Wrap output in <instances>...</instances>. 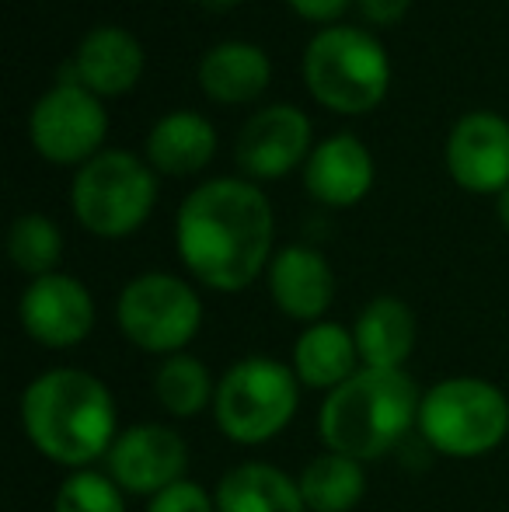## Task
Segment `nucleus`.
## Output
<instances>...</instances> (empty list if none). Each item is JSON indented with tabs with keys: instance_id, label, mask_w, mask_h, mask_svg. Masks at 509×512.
I'll list each match as a JSON object with an SVG mask.
<instances>
[{
	"instance_id": "13",
	"label": "nucleus",
	"mask_w": 509,
	"mask_h": 512,
	"mask_svg": "<svg viewBox=\"0 0 509 512\" xmlns=\"http://www.w3.org/2000/svg\"><path fill=\"white\" fill-rule=\"evenodd\" d=\"M447 175L457 189L492 196L509 189V122L496 112H468L447 136Z\"/></svg>"
},
{
	"instance_id": "30",
	"label": "nucleus",
	"mask_w": 509,
	"mask_h": 512,
	"mask_svg": "<svg viewBox=\"0 0 509 512\" xmlns=\"http://www.w3.org/2000/svg\"><path fill=\"white\" fill-rule=\"evenodd\" d=\"M496 216H499V223H503V227L509 230V189H503L496 196Z\"/></svg>"
},
{
	"instance_id": "16",
	"label": "nucleus",
	"mask_w": 509,
	"mask_h": 512,
	"mask_svg": "<svg viewBox=\"0 0 509 512\" xmlns=\"http://www.w3.org/2000/svg\"><path fill=\"white\" fill-rule=\"evenodd\" d=\"M374 154L353 133H335L311 150L304 164V189L314 203L328 209H349L374 189Z\"/></svg>"
},
{
	"instance_id": "21",
	"label": "nucleus",
	"mask_w": 509,
	"mask_h": 512,
	"mask_svg": "<svg viewBox=\"0 0 509 512\" xmlns=\"http://www.w3.org/2000/svg\"><path fill=\"white\" fill-rule=\"evenodd\" d=\"M213 154H217V129L206 115L189 108L161 115L147 133V164L157 175H199L210 168Z\"/></svg>"
},
{
	"instance_id": "29",
	"label": "nucleus",
	"mask_w": 509,
	"mask_h": 512,
	"mask_svg": "<svg viewBox=\"0 0 509 512\" xmlns=\"http://www.w3.org/2000/svg\"><path fill=\"white\" fill-rule=\"evenodd\" d=\"M199 4H203L206 11H213V14H227V11H234L241 0H199Z\"/></svg>"
},
{
	"instance_id": "5",
	"label": "nucleus",
	"mask_w": 509,
	"mask_h": 512,
	"mask_svg": "<svg viewBox=\"0 0 509 512\" xmlns=\"http://www.w3.org/2000/svg\"><path fill=\"white\" fill-rule=\"evenodd\" d=\"M300 380L276 356H241L217 377L213 425L234 446H265L290 429L300 411Z\"/></svg>"
},
{
	"instance_id": "8",
	"label": "nucleus",
	"mask_w": 509,
	"mask_h": 512,
	"mask_svg": "<svg viewBox=\"0 0 509 512\" xmlns=\"http://www.w3.org/2000/svg\"><path fill=\"white\" fill-rule=\"evenodd\" d=\"M203 297L192 279L150 269L133 276L116 297V324L133 349L168 359L189 352L203 331Z\"/></svg>"
},
{
	"instance_id": "26",
	"label": "nucleus",
	"mask_w": 509,
	"mask_h": 512,
	"mask_svg": "<svg viewBox=\"0 0 509 512\" xmlns=\"http://www.w3.org/2000/svg\"><path fill=\"white\" fill-rule=\"evenodd\" d=\"M143 512H217V502H213V488H203L199 481L185 478L178 485L164 488L154 499H147Z\"/></svg>"
},
{
	"instance_id": "20",
	"label": "nucleus",
	"mask_w": 509,
	"mask_h": 512,
	"mask_svg": "<svg viewBox=\"0 0 509 512\" xmlns=\"http://www.w3.org/2000/svg\"><path fill=\"white\" fill-rule=\"evenodd\" d=\"M217 512H307L297 474L269 460H241L213 485Z\"/></svg>"
},
{
	"instance_id": "3",
	"label": "nucleus",
	"mask_w": 509,
	"mask_h": 512,
	"mask_svg": "<svg viewBox=\"0 0 509 512\" xmlns=\"http://www.w3.org/2000/svg\"><path fill=\"white\" fill-rule=\"evenodd\" d=\"M422 391L408 370H367L321 398L318 436L325 450L346 453L360 464L401 450L419 425Z\"/></svg>"
},
{
	"instance_id": "19",
	"label": "nucleus",
	"mask_w": 509,
	"mask_h": 512,
	"mask_svg": "<svg viewBox=\"0 0 509 512\" xmlns=\"http://www.w3.org/2000/svg\"><path fill=\"white\" fill-rule=\"evenodd\" d=\"M290 366L297 373L300 387L332 394L335 387H342L346 380H353L363 370L353 328H346L339 321H328V317L318 324H307L297 335V342H293Z\"/></svg>"
},
{
	"instance_id": "2",
	"label": "nucleus",
	"mask_w": 509,
	"mask_h": 512,
	"mask_svg": "<svg viewBox=\"0 0 509 512\" xmlns=\"http://www.w3.org/2000/svg\"><path fill=\"white\" fill-rule=\"evenodd\" d=\"M18 422L32 450L63 471L105 460L123 429L112 387L81 366H53L28 380L18 398Z\"/></svg>"
},
{
	"instance_id": "11",
	"label": "nucleus",
	"mask_w": 509,
	"mask_h": 512,
	"mask_svg": "<svg viewBox=\"0 0 509 512\" xmlns=\"http://www.w3.org/2000/svg\"><path fill=\"white\" fill-rule=\"evenodd\" d=\"M98 321L91 290L70 272L28 279L18 297V324L35 345L49 352H67L88 342Z\"/></svg>"
},
{
	"instance_id": "23",
	"label": "nucleus",
	"mask_w": 509,
	"mask_h": 512,
	"mask_svg": "<svg viewBox=\"0 0 509 512\" xmlns=\"http://www.w3.org/2000/svg\"><path fill=\"white\" fill-rule=\"evenodd\" d=\"M150 391H154L157 408L168 418H196L213 408L217 377L199 356L178 352V356L157 363L154 377H150Z\"/></svg>"
},
{
	"instance_id": "17",
	"label": "nucleus",
	"mask_w": 509,
	"mask_h": 512,
	"mask_svg": "<svg viewBox=\"0 0 509 512\" xmlns=\"http://www.w3.org/2000/svg\"><path fill=\"white\" fill-rule=\"evenodd\" d=\"M196 81L203 95L217 105H248L262 98L272 81V60L262 46L245 39H227L199 56Z\"/></svg>"
},
{
	"instance_id": "18",
	"label": "nucleus",
	"mask_w": 509,
	"mask_h": 512,
	"mask_svg": "<svg viewBox=\"0 0 509 512\" xmlns=\"http://www.w3.org/2000/svg\"><path fill=\"white\" fill-rule=\"evenodd\" d=\"M353 338L367 370H405L419 345V317L401 297L381 293L356 314Z\"/></svg>"
},
{
	"instance_id": "12",
	"label": "nucleus",
	"mask_w": 509,
	"mask_h": 512,
	"mask_svg": "<svg viewBox=\"0 0 509 512\" xmlns=\"http://www.w3.org/2000/svg\"><path fill=\"white\" fill-rule=\"evenodd\" d=\"M311 119L297 105H265L238 133V168L248 175V182H276L290 175L293 168L307 164L311 157Z\"/></svg>"
},
{
	"instance_id": "24",
	"label": "nucleus",
	"mask_w": 509,
	"mask_h": 512,
	"mask_svg": "<svg viewBox=\"0 0 509 512\" xmlns=\"http://www.w3.org/2000/svg\"><path fill=\"white\" fill-rule=\"evenodd\" d=\"M7 258L28 279L60 272L63 230L46 213H21L7 230Z\"/></svg>"
},
{
	"instance_id": "1",
	"label": "nucleus",
	"mask_w": 509,
	"mask_h": 512,
	"mask_svg": "<svg viewBox=\"0 0 509 512\" xmlns=\"http://www.w3.org/2000/svg\"><path fill=\"white\" fill-rule=\"evenodd\" d=\"M175 248L192 283L241 293L265 276L276 255L272 203L248 178H210L175 213Z\"/></svg>"
},
{
	"instance_id": "7",
	"label": "nucleus",
	"mask_w": 509,
	"mask_h": 512,
	"mask_svg": "<svg viewBox=\"0 0 509 512\" xmlns=\"http://www.w3.org/2000/svg\"><path fill=\"white\" fill-rule=\"evenodd\" d=\"M157 206V171L133 150H102L74 171V220L102 241H123L150 220Z\"/></svg>"
},
{
	"instance_id": "6",
	"label": "nucleus",
	"mask_w": 509,
	"mask_h": 512,
	"mask_svg": "<svg viewBox=\"0 0 509 512\" xmlns=\"http://www.w3.org/2000/svg\"><path fill=\"white\" fill-rule=\"evenodd\" d=\"M307 95L335 115H367L391 88L384 46L356 25H328L307 42L300 60Z\"/></svg>"
},
{
	"instance_id": "4",
	"label": "nucleus",
	"mask_w": 509,
	"mask_h": 512,
	"mask_svg": "<svg viewBox=\"0 0 509 512\" xmlns=\"http://www.w3.org/2000/svg\"><path fill=\"white\" fill-rule=\"evenodd\" d=\"M415 436L447 460H478L496 453L509 436V398L499 384L471 373L443 377L422 391Z\"/></svg>"
},
{
	"instance_id": "22",
	"label": "nucleus",
	"mask_w": 509,
	"mask_h": 512,
	"mask_svg": "<svg viewBox=\"0 0 509 512\" xmlns=\"http://www.w3.org/2000/svg\"><path fill=\"white\" fill-rule=\"evenodd\" d=\"M307 512H353L367 495V464L346 453L321 450L297 474Z\"/></svg>"
},
{
	"instance_id": "14",
	"label": "nucleus",
	"mask_w": 509,
	"mask_h": 512,
	"mask_svg": "<svg viewBox=\"0 0 509 512\" xmlns=\"http://www.w3.org/2000/svg\"><path fill=\"white\" fill-rule=\"evenodd\" d=\"M265 290L279 314L307 328L325 321L335 304V269L311 244H286L265 269Z\"/></svg>"
},
{
	"instance_id": "15",
	"label": "nucleus",
	"mask_w": 509,
	"mask_h": 512,
	"mask_svg": "<svg viewBox=\"0 0 509 512\" xmlns=\"http://www.w3.org/2000/svg\"><path fill=\"white\" fill-rule=\"evenodd\" d=\"M143 67L147 56L133 32L119 25H98L77 42L74 60L56 84H81L98 98H119L140 84Z\"/></svg>"
},
{
	"instance_id": "9",
	"label": "nucleus",
	"mask_w": 509,
	"mask_h": 512,
	"mask_svg": "<svg viewBox=\"0 0 509 512\" xmlns=\"http://www.w3.org/2000/svg\"><path fill=\"white\" fill-rule=\"evenodd\" d=\"M109 112L102 98L81 84H53L28 115V140L35 154L60 168H81L102 154Z\"/></svg>"
},
{
	"instance_id": "27",
	"label": "nucleus",
	"mask_w": 509,
	"mask_h": 512,
	"mask_svg": "<svg viewBox=\"0 0 509 512\" xmlns=\"http://www.w3.org/2000/svg\"><path fill=\"white\" fill-rule=\"evenodd\" d=\"M363 21L374 28H394L398 21H405V14L412 11V0H356Z\"/></svg>"
},
{
	"instance_id": "25",
	"label": "nucleus",
	"mask_w": 509,
	"mask_h": 512,
	"mask_svg": "<svg viewBox=\"0 0 509 512\" xmlns=\"http://www.w3.org/2000/svg\"><path fill=\"white\" fill-rule=\"evenodd\" d=\"M53 512H129L126 492L112 481L109 471L84 467L67 471L53 495Z\"/></svg>"
},
{
	"instance_id": "28",
	"label": "nucleus",
	"mask_w": 509,
	"mask_h": 512,
	"mask_svg": "<svg viewBox=\"0 0 509 512\" xmlns=\"http://www.w3.org/2000/svg\"><path fill=\"white\" fill-rule=\"evenodd\" d=\"M286 4L304 21H314V25L328 28V25H335V21L349 11V4H356V0H286Z\"/></svg>"
},
{
	"instance_id": "10",
	"label": "nucleus",
	"mask_w": 509,
	"mask_h": 512,
	"mask_svg": "<svg viewBox=\"0 0 509 512\" xmlns=\"http://www.w3.org/2000/svg\"><path fill=\"white\" fill-rule=\"evenodd\" d=\"M189 443L168 422L123 425L102 460L119 488L136 499H154L164 488L189 478Z\"/></svg>"
}]
</instances>
